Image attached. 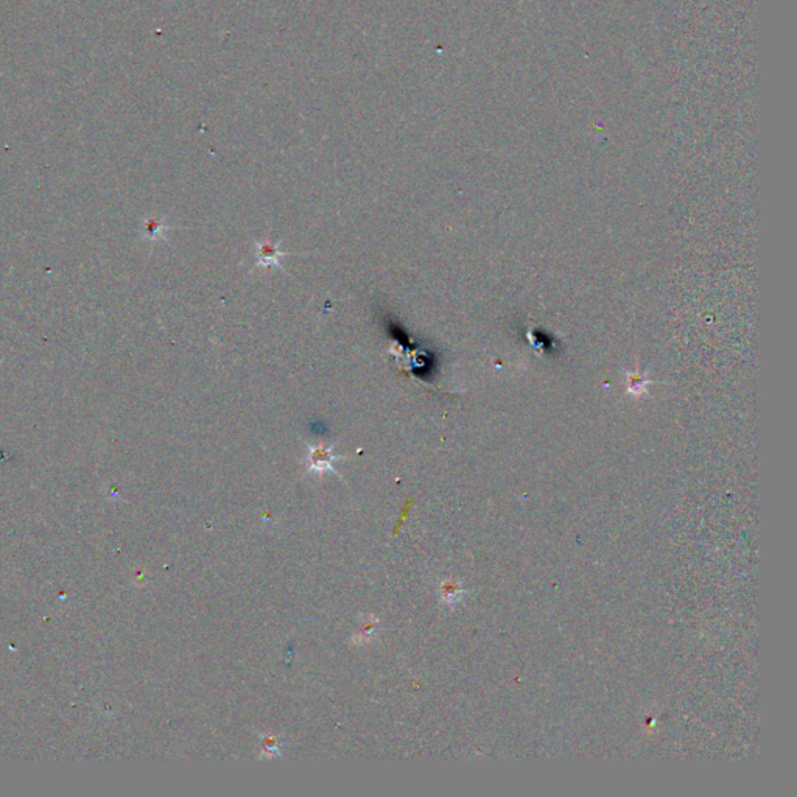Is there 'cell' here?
<instances>
[{
  "label": "cell",
  "mask_w": 797,
  "mask_h": 797,
  "mask_svg": "<svg viewBox=\"0 0 797 797\" xmlns=\"http://www.w3.org/2000/svg\"><path fill=\"white\" fill-rule=\"evenodd\" d=\"M308 455H307V466L310 471L323 474V472H333V461L340 457L333 455V447H324V446H307Z\"/></svg>",
  "instance_id": "cell-1"
},
{
  "label": "cell",
  "mask_w": 797,
  "mask_h": 797,
  "mask_svg": "<svg viewBox=\"0 0 797 797\" xmlns=\"http://www.w3.org/2000/svg\"><path fill=\"white\" fill-rule=\"evenodd\" d=\"M256 249H257L256 266H265V268L274 266L276 270H283L281 265V259L283 256H290V253L281 251L279 246L271 241H266V243L256 241Z\"/></svg>",
  "instance_id": "cell-2"
},
{
  "label": "cell",
  "mask_w": 797,
  "mask_h": 797,
  "mask_svg": "<svg viewBox=\"0 0 797 797\" xmlns=\"http://www.w3.org/2000/svg\"><path fill=\"white\" fill-rule=\"evenodd\" d=\"M262 752H264V755H266V757H273V755H278L279 754L278 740H276V738H271V736L264 738Z\"/></svg>",
  "instance_id": "cell-3"
}]
</instances>
